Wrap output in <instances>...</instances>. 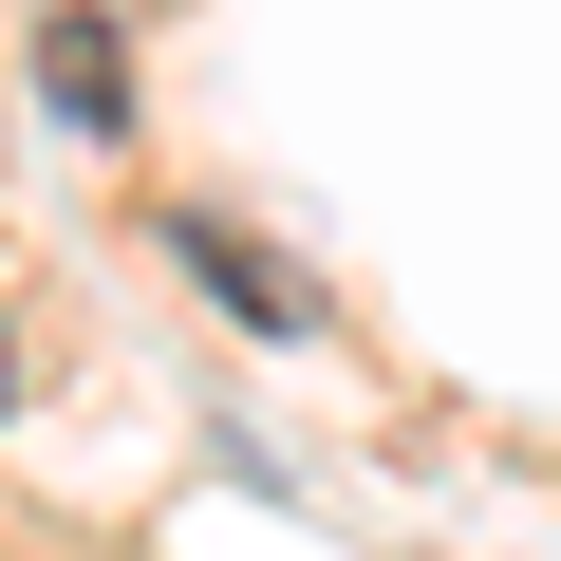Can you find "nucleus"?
Here are the masks:
<instances>
[{"mask_svg": "<svg viewBox=\"0 0 561 561\" xmlns=\"http://www.w3.org/2000/svg\"><path fill=\"white\" fill-rule=\"evenodd\" d=\"M0 412H20V337H0Z\"/></svg>", "mask_w": 561, "mask_h": 561, "instance_id": "7ed1b4c3", "label": "nucleus"}, {"mask_svg": "<svg viewBox=\"0 0 561 561\" xmlns=\"http://www.w3.org/2000/svg\"><path fill=\"white\" fill-rule=\"evenodd\" d=\"M169 243H187V262H206V280H225V300H243V319H262V337H300V280H280V262H262V243H243V225H206V206H187V225H169Z\"/></svg>", "mask_w": 561, "mask_h": 561, "instance_id": "f03ea898", "label": "nucleus"}, {"mask_svg": "<svg viewBox=\"0 0 561 561\" xmlns=\"http://www.w3.org/2000/svg\"><path fill=\"white\" fill-rule=\"evenodd\" d=\"M38 94H57L76 131H113V113H131V57H113V20H38Z\"/></svg>", "mask_w": 561, "mask_h": 561, "instance_id": "f257e3e1", "label": "nucleus"}]
</instances>
